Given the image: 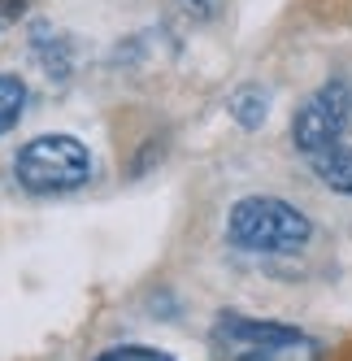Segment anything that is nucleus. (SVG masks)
Segmentation results:
<instances>
[{"instance_id": "1", "label": "nucleus", "mask_w": 352, "mask_h": 361, "mask_svg": "<svg viewBox=\"0 0 352 361\" xmlns=\"http://www.w3.org/2000/svg\"><path fill=\"white\" fill-rule=\"evenodd\" d=\"M226 235L248 252H300L313 235V222L279 196H244L226 218Z\"/></svg>"}, {"instance_id": "5", "label": "nucleus", "mask_w": 352, "mask_h": 361, "mask_svg": "<svg viewBox=\"0 0 352 361\" xmlns=\"http://www.w3.org/2000/svg\"><path fill=\"white\" fill-rule=\"evenodd\" d=\"M265 114H270V92L261 83L235 87V96H231V118L244 126V131H257V126L265 122Z\"/></svg>"}, {"instance_id": "4", "label": "nucleus", "mask_w": 352, "mask_h": 361, "mask_svg": "<svg viewBox=\"0 0 352 361\" xmlns=\"http://www.w3.org/2000/svg\"><path fill=\"white\" fill-rule=\"evenodd\" d=\"M348 118H352V87L339 83V79H331V83H322L305 105L296 109V118H291V144L305 152V157H322V152L339 148Z\"/></svg>"}, {"instance_id": "10", "label": "nucleus", "mask_w": 352, "mask_h": 361, "mask_svg": "<svg viewBox=\"0 0 352 361\" xmlns=\"http://www.w3.org/2000/svg\"><path fill=\"white\" fill-rule=\"evenodd\" d=\"M27 9H31V0H0V31L13 27V22L27 13Z\"/></svg>"}, {"instance_id": "9", "label": "nucleus", "mask_w": 352, "mask_h": 361, "mask_svg": "<svg viewBox=\"0 0 352 361\" xmlns=\"http://www.w3.org/2000/svg\"><path fill=\"white\" fill-rule=\"evenodd\" d=\"M96 361H174L157 348H139V344H127V348H109V353H100Z\"/></svg>"}, {"instance_id": "8", "label": "nucleus", "mask_w": 352, "mask_h": 361, "mask_svg": "<svg viewBox=\"0 0 352 361\" xmlns=\"http://www.w3.org/2000/svg\"><path fill=\"white\" fill-rule=\"evenodd\" d=\"M35 53L44 57L39 66H44L48 74H57V79H65V74H70V61H65V39H61L53 27H48V22H39V27H35Z\"/></svg>"}, {"instance_id": "6", "label": "nucleus", "mask_w": 352, "mask_h": 361, "mask_svg": "<svg viewBox=\"0 0 352 361\" xmlns=\"http://www.w3.org/2000/svg\"><path fill=\"white\" fill-rule=\"evenodd\" d=\"M313 174L322 178L331 192H348L352 196V148H331L322 152V157H313Z\"/></svg>"}, {"instance_id": "2", "label": "nucleus", "mask_w": 352, "mask_h": 361, "mask_svg": "<svg viewBox=\"0 0 352 361\" xmlns=\"http://www.w3.org/2000/svg\"><path fill=\"white\" fill-rule=\"evenodd\" d=\"M13 174H18V183L35 196L74 192L92 178V152L74 135H39L18 152Z\"/></svg>"}, {"instance_id": "7", "label": "nucleus", "mask_w": 352, "mask_h": 361, "mask_svg": "<svg viewBox=\"0 0 352 361\" xmlns=\"http://www.w3.org/2000/svg\"><path fill=\"white\" fill-rule=\"evenodd\" d=\"M22 114H27V83L18 74H0V135L13 131Z\"/></svg>"}, {"instance_id": "3", "label": "nucleus", "mask_w": 352, "mask_h": 361, "mask_svg": "<svg viewBox=\"0 0 352 361\" xmlns=\"http://www.w3.org/2000/svg\"><path fill=\"white\" fill-rule=\"evenodd\" d=\"M213 353L218 361H318V344L279 322H253V318H222L213 326Z\"/></svg>"}, {"instance_id": "11", "label": "nucleus", "mask_w": 352, "mask_h": 361, "mask_svg": "<svg viewBox=\"0 0 352 361\" xmlns=\"http://www.w3.org/2000/svg\"><path fill=\"white\" fill-rule=\"evenodd\" d=\"M218 5H222V0H183V9H187L191 18H213Z\"/></svg>"}]
</instances>
